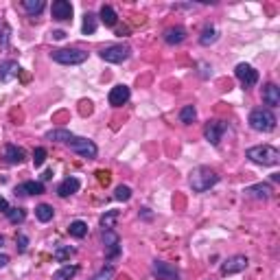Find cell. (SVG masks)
<instances>
[{
	"mask_svg": "<svg viewBox=\"0 0 280 280\" xmlns=\"http://www.w3.org/2000/svg\"><path fill=\"white\" fill-rule=\"evenodd\" d=\"M114 197H116L118 202H127L129 197H131V188L129 186H116V193H114Z\"/></svg>",
	"mask_w": 280,
	"mask_h": 280,
	"instance_id": "836d02e7",
	"label": "cell"
},
{
	"mask_svg": "<svg viewBox=\"0 0 280 280\" xmlns=\"http://www.w3.org/2000/svg\"><path fill=\"white\" fill-rule=\"evenodd\" d=\"M215 42H217V29L215 27H206L204 33H202V37H199V44L202 46H210Z\"/></svg>",
	"mask_w": 280,
	"mask_h": 280,
	"instance_id": "f1b7e54d",
	"label": "cell"
},
{
	"mask_svg": "<svg viewBox=\"0 0 280 280\" xmlns=\"http://www.w3.org/2000/svg\"><path fill=\"white\" fill-rule=\"evenodd\" d=\"M199 68H202V77H204V79L210 75V72H208V64H199Z\"/></svg>",
	"mask_w": 280,
	"mask_h": 280,
	"instance_id": "ab89813d",
	"label": "cell"
},
{
	"mask_svg": "<svg viewBox=\"0 0 280 280\" xmlns=\"http://www.w3.org/2000/svg\"><path fill=\"white\" fill-rule=\"evenodd\" d=\"M153 276L158 280H179V271L171 265V263H164V261H153L151 265Z\"/></svg>",
	"mask_w": 280,
	"mask_h": 280,
	"instance_id": "ba28073f",
	"label": "cell"
},
{
	"mask_svg": "<svg viewBox=\"0 0 280 280\" xmlns=\"http://www.w3.org/2000/svg\"><path fill=\"white\" fill-rule=\"evenodd\" d=\"M103 245L108 250V258H116L121 252V238L114 230H103Z\"/></svg>",
	"mask_w": 280,
	"mask_h": 280,
	"instance_id": "8fae6325",
	"label": "cell"
},
{
	"mask_svg": "<svg viewBox=\"0 0 280 280\" xmlns=\"http://www.w3.org/2000/svg\"><path fill=\"white\" fill-rule=\"evenodd\" d=\"M20 72V66L18 62H3L0 64V81H11L15 75Z\"/></svg>",
	"mask_w": 280,
	"mask_h": 280,
	"instance_id": "ffe728a7",
	"label": "cell"
},
{
	"mask_svg": "<svg viewBox=\"0 0 280 280\" xmlns=\"http://www.w3.org/2000/svg\"><path fill=\"white\" fill-rule=\"evenodd\" d=\"M226 129H228V125H226L224 121L212 118V121L206 123V127H204V136H206V140H208L210 145H215V147H217V145L221 143V138H224Z\"/></svg>",
	"mask_w": 280,
	"mask_h": 280,
	"instance_id": "52a82bcc",
	"label": "cell"
},
{
	"mask_svg": "<svg viewBox=\"0 0 280 280\" xmlns=\"http://www.w3.org/2000/svg\"><path fill=\"white\" fill-rule=\"evenodd\" d=\"M15 193L20 195H42L44 193V182H37V179H29V182L20 184L15 188Z\"/></svg>",
	"mask_w": 280,
	"mask_h": 280,
	"instance_id": "d6986e66",
	"label": "cell"
},
{
	"mask_svg": "<svg viewBox=\"0 0 280 280\" xmlns=\"http://www.w3.org/2000/svg\"><path fill=\"white\" fill-rule=\"evenodd\" d=\"M9 37H11V29L5 24V29H3V39H0V48H7V46H9Z\"/></svg>",
	"mask_w": 280,
	"mask_h": 280,
	"instance_id": "8d00e7d4",
	"label": "cell"
},
{
	"mask_svg": "<svg viewBox=\"0 0 280 280\" xmlns=\"http://www.w3.org/2000/svg\"><path fill=\"white\" fill-rule=\"evenodd\" d=\"M22 7H24V11H27L29 15H39L44 11L46 3H44V0H24Z\"/></svg>",
	"mask_w": 280,
	"mask_h": 280,
	"instance_id": "7402d4cb",
	"label": "cell"
},
{
	"mask_svg": "<svg viewBox=\"0 0 280 280\" xmlns=\"http://www.w3.org/2000/svg\"><path fill=\"white\" fill-rule=\"evenodd\" d=\"M75 136L70 134L68 129H53L46 134V140H55V143H68V140H72Z\"/></svg>",
	"mask_w": 280,
	"mask_h": 280,
	"instance_id": "d4e9b609",
	"label": "cell"
},
{
	"mask_svg": "<svg viewBox=\"0 0 280 280\" xmlns=\"http://www.w3.org/2000/svg\"><path fill=\"white\" fill-rule=\"evenodd\" d=\"M186 39V29L184 27H171L164 31V42L169 46H175V44H182Z\"/></svg>",
	"mask_w": 280,
	"mask_h": 280,
	"instance_id": "2e32d148",
	"label": "cell"
},
{
	"mask_svg": "<svg viewBox=\"0 0 280 280\" xmlns=\"http://www.w3.org/2000/svg\"><path fill=\"white\" fill-rule=\"evenodd\" d=\"M68 149L70 151H75L77 155H81V158H96V153H98V149H96V145L92 143V140H88V138H79V136H75L72 140H68Z\"/></svg>",
	"mask_w": 280,
	"mask_h": 280,
	"instance_id": "8992f818",
	"label": "cell"
},
{
	"mask_svg": "<svg viewBox=\"0 0 280 280\" xmlns=\"http://www.w3.org/2000/svg\"><path fill=\"white\" fill-rule=\"evenodd\" d=\"M79 267L77 265H64L62 269H57L53 274V280H70L72 276H77Z\"/></svg>",
	"mask_w": 280,
	"mask_h": 280,
	"instance_id": "603a6c76",
	"label": "cell"
},
{
	"mask_svg": "<svg viewBox=\"0 0 280 280\" xmlns=\"http://www.w3.org/2000/svg\"><path fill=\"white\" fill-rule=\"evenodd\" d=\"M116 219H118V210H108L105 215L101 217V228L103 230H112L114 224H116Z\"/></svg>",
	"mask_w": 280,
	"mask_h": 280,
	"instance_id": "4dcf8cb0",
	"label": "cell"
},
{
	"mask_svg": "<svg viewBox=\"0 0 280 280\" xmlns=\"http://www.w3.org/2000/svg\"><path fill=\"white\" fill-rule=\"evenodd\" d=\"M9 208H11L9 202H7L5 197H0V212H5V215H7V210H9Z\"/></svg>",
	"mask_w": 280,
	"mask_h": 280,
	"instance_id": "f35d334b",
	"label": "cell"
},
{
	"mask_svg": "<svg viewBox=\"0 0 280 280\" xmlns=\"http://www.w3.org/2000/svg\"><path fill=\"white\" fill-rule=\"evenodd\" d=\"M7 263H9V256H7V254H0V267H5Z\"/></svg>",
	"mask_w": 280,
	"mask_h": 280,
	"instance_id": "60d3db41",
	"label": "cell"
},
{
	"mask_svg": "<svg viewBox=\"0 0 280 280\" xmlns=\"http://www.w3.org/2000/svg\"><path fill=\"white\" fill-rule=\"evenodd\" d=\"M234 75H236V79L241 81L245 88H252V86L258 84V72L254 70L250 64H238L236 68H234Z\"/></svg>",
	"mask_w": 280,
	"mask_h": 280,
	"instance_id": "9c48e42d",
	"label": "cell"
},
{
	"mask_svg": "<svg viewBox=\"0 0 280 280\" xmlns=\"http://www.w3.org/2000/svg\"><path fill=\"white\" fill-rule=\"evenodd\" d=\"M195 118H197V110L193 108V105H184L182 112H179V121L188 125V123H193Z\"/></svg>",
	"mask_w": 280,
	"mask_h": 280,
	"instance_id": "1f68e13d",
	"label": "cell"
},
{
	"mask_svg": "<svg viewBox=\"0 0 280 280\" xmlns=\"http://www.w3.org/2000/svg\"><path fill=\"white\" fill-rule=\"evenodd\" d=\"M68 232L75 238H84L88 234V224L86 221H72V224L68 226Z\"/></svg>",
	"mask_w": 280,
	"mask_h": 280,
	"instance_id": "4316f807",
	"label": "cell"
},
{
	"mask_svg": "<svg viewBox=\"0 0 280 280\" xmlns=\"http://www.w3.org/2000/svg\"><path fill=\"white\" fill-rule=\"evenodd\" d=\"M96 177L101 184H110V171H96Z\"/></svg>",
	"mask_w": 280,
	"mask_h": 280,
	"instance_id": "74e56055",
	"label": "cell"
},
{
	"mask_svg": "<svg viewBox=\"0 0 280 280\" xmlns=\"http://www.w3.org/2000/svg\"><path fill=\"white\" fill-rule=\"evenodd\" d=\"M53 37H55V39H64L66 33H64V31H53Z\"/></svg>",
	"mask_w": 280,
	"mask_h": 280,
	"instance_id": "b9f144b4",
	"label": "cell"
},
{
	"mask_svg": "<svg viewBox=\"0 0 280 280\" xmlns=\"http://www.w3.org/2000/svg\"><path fill=\"white\" fill-rule=\"evenodd\" d=\"M51 13H53L55 20L66 22V20L72 18V5L68 3V0H55L53 7H51Z\"/></svg>",
	"mask_w": 280,
	"mask_h": 280,
	"instance_id": "7c38bea8",
	"label": "cell"
},
{
	"mask_svg": "<svg viewBox=\"0 0 280 280\" xmlns=\"http://www.w3.org/2000/svg\"><path fill=\"white\" fill-rule=\"evenodd\" d=\"M96 27H98V18H96L94 13L88 11V13L84 15V27H81V31H84L86 35H92V33L96 31Z\"/></svg>",
	"mask_w": 280,
	"mask_h": 280,
	"instance_id": "484cf974",
	"label": "cell"
},
{
	"mask_svg": "<svg viewBox=\"0 0 280 280\" xmlns=\"http://www.w3.org/2000/svg\"><path fill=\"white\" fill-rule=\"evenodd\" d=\"M271 193H274V188H271L269 184H263V182L245 188V195H248V197H252V199H263V202L269 199Z\"/></svg>",
	"mask_w": 280,
	"mask_h": 280,
	"instance_id": "5bb4252c",
	"label": "cell"
},
{
	"mask_svg": "<svg viewBox=\"0 0 280 280\" xmlns=\"http://www.w3.org/2000/svg\"><path fill=\"white\" fill-rule=\"evenodd\" d=\"M276 116L274 112L267 110V108H258V110H252L250 114V127L256 129V131H274L276 129Z\"/></svg>",
	"mask_w": 280,
	"mask_h": 280,
	"instance_id": "3957f363",
	"label": "cell"
},
{
	"mask_svg": "<svg viewBox=\"0 0 280 280\" xmlns=\"http://www.w3.org/2000/svg\"><path fill=\"white\" fill-rule=\"evenodd\" d=\"M44 162H46V149L44 147H37V149L33 151V164H35V167H42Z\"/></svg>",
	"mask_w": 280,
	"mask_h": 280,
	"instance_id": "d6a6232c",
	"label": "cell"
},
{
	"mask_svg": "<svg viewBox=\"0 0 280 280\" xmlns=\"http://www.w3.org/2000/svg\"><path fill=\"white\" fill-rule=\"evenodd\" d=\"M51 57H53V62H57V64L77 66V64H84L88 59V53L81 51V48H59V51H53Z\"/></svg>",
	"mask_w": 280,
	"mask_h": 280,
	"instance_id": "277c9868",
	"label": "cell"
},
{
	"mask_svg": "<svg viewBox=\"0 0 280 280\" xmlns=\"http://www.w3.org/2000/svg\"><path fill=\"white\" fill-rule=\"evenodd\" d=\"M72 254H75V250H72L70 245H57L55 252H53V256H55L57 263H66V261L72 256Z\"/></svg>",
	"mask_w": 280,
	"mask_h": 280,
	"instance_id": "83f0119b",
	"label": "cell"
},
{
	"mask_svg": "<svg viewBox=\"0 0 280 280\" xmlns=\"http://www.w3.org/2000/svg\"><path fill=\"white\" fill-rule=\"evenodd\" d=\"M53 215H55V210H53V206H48V204H39L35 208V217L42 221V224H48V221L53 219Z\"/></svg>",
	"mask_w": 280,
	"mask_h": 280,
	"instance_id": "cb8c5ba5",
	"label": "cell"
},
{
	"mask_svg": "<svg viewBox=\"0 0 280 280\" xmlns=\"http://www.w3.org/2000/svg\"><path fill=\"white\" fill-rule=\"evenodd\" d=\"M129 96H131V92H129L127 86H114L110 90V96L108 98H110L112 108H121V105H125L129 101Z\"/></svg>",
	"mask_w": 280,
	"mask_h": 280,
	"instance_id": "4fadbf2b",
	"label": "cell"
},
{
	"mask_svg": "<svg viewBox=\"0 0 280 280\" xmlns=\"http://www.w3.org/2000/svg\"><path fill=\"white\" fill-rule=\"evenodd\" d=\"M15 243H18V250L20 252H27V248H29V238H27V234H18L15 236Z\"/></svg>",
	"mask_w": 280,
	"mask_h": 280,
	"instance_id": "d590c367",
	"label": "cell"
},
{
	"mask_svg": "<svg viewBox=\"0 0 280 280\" xmlns=\"http://www.w3.org/2000/svg\"><path fill=\"white\" fill-rule=\"evenodd\" d=\"M79 188H81V182L77 177H66L64 182L57 186V195H59V197H70V195H75Z\"/></svg>",
	"mask_w": 280,
	"mask_h": 280,
	"instance_id": "ac0fdd59",
	"label": "cell"
},
{
	"mask_svg": "<svg viewBox=\"0 0 280 280\" xmlns=\"http://www.w3.org/2000/svg\"><path fill=\"white\" fill-rule=\"evenodd\" d=\"M3 158L9 164H22L24 158H27V153H24V149H20V147H15V145H5L3 147Z\"/></svg>",
	"mask_w": 280,
	"mask_h": 280,
	"instance_id": "9a60e30c",
	"label": "cell"
},
{
	"mask_svg": "<svg viewBox=\"0 0 280 280\" xmlns=\"http://www.w3.org/2000/svg\"><path fill=\"white\" fill-rule=\"evenodd\" d=\"M51 177H53V171H46L44 175H42V179H51Z\"/></svg>",
	"mask_w": 280,
	"mask_h": 280,
	"instance_id": "7bdbcfd3",
	"label": "cell"
},
{
	"mask_svg": "<svg viewBox=\"0 0 280 280\" xmlns=\"http://www.w3.org/2000/svg\"><path fill=\"white\" fill-rule=\"evenodd\" d=\"M248 158L254 164H263V167H276L280 162V151L271 145H256L248 149Z\"/></svg>",
	"mask_w": 280,
	"mask_h": 280,
	"instance_id": "6da1fadb",
	"label": "cell"
},
{
	"mask_svg": "<svg viewBox=\"0 0 280 280\" xmlns=\"http://www.w3.org/2000/svg\"><path fill=\"white\" fill-rule=\"evenodd\" d=\"M219 182V175L210 167H197L191 173V188L195 193H206Z\"/></svg>",
	"mask_w": 280,
	"mask_h": 280,
	"instance_id": "7a4b0ae2",
	"label": "cell"
},
{
	"mask_svg": "<svg viewBox=\"0 0 280 280\" xmlns=\"http://www.w3.org/2000/svg\"><path fill=\"white\" fill-rule=\"evenodd\" d=\"M248 256H243V254H236V256H230L228 261H224V265H221V274L224 276H232V274H238V271H243L248 267Z\"/></svg>",
	"mask_w": 280,
	"mask_h": 280,
	"instance_id": "30bf717a",
	"label": "cell"
},
{
	"mask_svg": "<svg viewBox=\"0 0 280 280\" xmlns=\"http://www.w3.org/2000/svg\"><path fill=\"white\" fill-rule=\"evenodd\" d=\"M3 245H5V236L0 234V248H3Z\"/></svg>",
	"mask_w": 280,
	"mask_h": 280,
	"instance_id": "ee69618b",
	"label": "cell"
},
{
	"mask_svg": "<svg viewBox=\"0 0 280 280\" xmlns=\"http://www.w3.org/2000/svg\"><path fill=\"white\" fill-rule=\"evenodd\" d=\"M263 101H265L269 108H278L280 105V88L276 84H267L263 88Z\"/></svg>",
	"mask_w": 280,
	"mask_h": 280,
	"instance_id": "e0dca14e",
	"label": "cell"
},
{
	"mask_svg": "<svg viewBox=\"0 0 280 280\" xmlns=\"http://www.w3.org/2000/svg\"><path fill=\"white\" fill-rule=\"evenodd\" d=\"M112 276H114V267L112 265H105L92 280H112Z\"/></svg>",
	"mask_w": 280,
	"mask_h": 280,
	"instance_id": "e575fe53",
	"label": "cell"
},
{
	"mask_svg": "<svg viewBox=\"0 0 280 280\" xmlns=\"http://www.w3.org/2000/svg\"><path fill=\"white\" fill-rule=\"evenodd\" d=\"M7 219H9L13 226H18V224H22V221L27 219V210H24V208H9V210H7Z\"/></svg>",
	"mask_w": 280,
	"mask_h": 280,
	"instance_id": "f546056e",
	"label": "cell"
},
{
	"mask_svg": "<svg viewBox=\"0 0 280 280\" xmlns=\"http://www.w3.org/2000/svg\"><path fill=\"white\" fill-rule=\"evenodd\" d=\"M98 20H101V22L105 24V27H116L118 15H116V11H114L110 5H103V7H101V11H98Z\"/></svg>",
	"mask_w": 280,
	"mask_h": 280,
	"instance_id": "44dd1931",
	"label": "cell"
},
{
	"mask_svg": "<svg viewBox=\"0 0 280 280\" xmlns=\"http://www.w3.org/2000/svg\"><path fill=\"white\" fill-rule=\"evenodd\" d=\"M101 59L108 62V64H123L131 55V48L125 44H112V46H105L101 48Z\"/></svg>",
	"mask_w": 280,
	"mask_h": 280,
	"instance_id": "5b68a950",
	"label": "cell"
}]
</instances>
